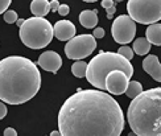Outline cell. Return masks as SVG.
<instances>
[{"instance_id": "cell-1", "label": "cell", "mask_w": 161, "mask_h": 136, "mask_svg": "<svg viewBox=\"0 0 161 136\" xmlns=\"http://www.w3.org/2000/svg\"><path fill=\"white\" fill-rule=\"evenodd\" d=\"M61 136H119L124 128L122 107L103 90H78L58 112Z\"/></svg>"}, {"instance_id": "cell-2", "label": "cell", "mask_w": 161, "mask_h": 136, "mask_svg": "<svg viewBox=\"0 0 161 136\" xmlns=\"http://www.w3.org/2000/svg\"><path fill=\"white\" fill-rule=\"evenodd\" d=\"M41 87V74L35 62L21 56H9L0 61V100L23 105L31 100Z\"/></svg>"}, {"instance_id": "cell-3", "label": "cell", "mask_w": 161, "mask_h": 136, "mask_svg": "<svg viewBox=\"0 0 161 136\" xmlns=\"http://www.w3.org/2000/svg\"><path fill=\"white\" fill-rule=\"evenodd\" d=\"M127 119L132 132L139 136L161 135V89L155 87L142 91L127 111Z\"/></svg>"}, {"instance_id": "cell-4", "label": "cell", "mask_w": 161, "mask_h": 136, "mask_svg": "<svg viewBox=\"0 0 161 136\" xmlns=\"http://www.w3.org/2000/svg\"><path fill=\"white\" fill-rule=\"evenodd\" d=\"M112 70H120L125 73L130 77V79L133 76V66L131 64V61L125 60L119 53L99 52V54H97L87 64L85 77L90 82V85L97 87L98 90H106L104 79L107 77V74Z\"/></svg>"}, {"instance_id": "cell-5", "label": "cell", "mask_w": 161, "mask_h": 136, "mask_svg": "<svg viewBox=\"0 0 161 136\" xmlns=\"http://www.w3.org/2000/svg\"><path fill=\"white\" fill-rule=\"evenodd\" d=\"M20 38L31 49H42L52 42L53 26L45 17H29L20 26Z\"/></svg>"}, {"instance_id": "cell-6", "label": "cell", "mask_w": 161, "mask_h": 136, "mask_svg": "<svg viewBox=\"0 0 161 136\" xmlns=\"http://www.w3.org/2000/svg\"><path fill=\"white\" fill-rule=\"evenodd\" d=\"M128 16L140 24H153L161 19V0H128Z\"/></svg>"}, {"instance_id": "cell-7", "label": "cell", "mask_w": 161, "mask_h": 136, "mask_svg": "<svg viewBox=\"0 0 161 136\" xmlns=\"http://www.w3.org/2000/svg\"><path fill=\"white\" fill-rule=\"evenodd\" d=\"M97 41L91 35H79L70 38L65 46V54L69 60H82L95 50Z\"/></svg>"}, {"instance_id": "cell-8", "label": "cell", "mask_w": 161, "mask_h": 136, "mask_svg": "<svg viewBox=\"0 0 161 136\" xmlns=\"http://www.w3.org/2000/svg\"><path fill=\"white\" fill-rule=\"evenodd\" d=\"M111 33L114 40L118 44L127 45L131 42L136 35V24L127 15H122L114 20L111 26Z\"/></svg>"}, {"instance_id": "cell-9", "label": "cell", "mask_w": 161, "mask_h": 136, "mask_svg": "<svg viewBox=\"0 0 161 136\" xmlns=\"http://www.w3.org/2000/svg\"><path fill=\"white\" fill-rule=\"evenodd\" d=\"M130 82V77L120 70H112L107 74L104 79L106 90L112 95H122L124 94L127 86Z\"/></svg>"}, {"instance_id": "cell-10", "label": "cell", "mask_w": 161, "mask_h": 136, "mask_svg": "<svg viewBox=\"0 0 161 136\" xmlns=\"http://www.w3.org/2000/svg\"><path fill=\"white\" fill-rule=\"evenodd\" d=\"M37 64L45 71H50V73L56 74L59 69H61V66H62V58L56 52L46 50V52L41 53V56L38 57Z\"/></svg>"}, {"instance_id": "cell-11", "label": "cell", "mask_w": 161, "mask_h": 136, "mask_svg": "<svg viewBox=\"0 0 161 136\" xmlns=\"http://www.w3.org/2000/svg\"><path fill=\"white\" fill-rule=\"evenodd\" d=\"M75 25L69 20H59L53 26V36L61 41H69L75 36Z\"/></svg>"}, {"instance_id": "cell-12", "label": "cell", "mask_w": 161, "mask_h": 136, "mask_svg": "<svg viewBox=\"0 0 161 136\" xmlns=\"http://www.w3.org/2000/svg\"><path fill=\"white\" fill-rule=\"evenodd\" d=\"M143 69L155 81H157V82L161 81V66L157 56L151 54V56L145 57V60L143 61Z\"/></svg>"}, {"instance_id": "cell-13", "label": "cell", "mask_w": 161, "mask_h": 136, "mask_svg": "<svg viewBox=\"0 0 161 136\" xmlns=\"http://www.w3.org/2000/svg\"><path fill=\"white\" fill-rule=\"evenodd\" d=\"M79 23L83 28H87V29H91V28H95L97 24H98V13L95 9L92 11H82L79 15Z\"/></svg>"}, {"instance_id": "cell-14", "label": "cell", "mask_w": 161, "mask_h": 136, "mask_svg": "<svg viewBox=\"0 0 161 136\" xmlns=\"http://www.w3.org/2000/svg\"><path fill=\"white\" fill-rule=\"evenodd\" d=\"M31 12L36 17H45L50 12V4L48 0H32Z\"/></svg>"}, {"instance_id": "cell-15", "label": "cell", "mask_w": 161, "mask_h": 136, "mask_svg": "<svg viewBox=\"0 0 161 136\" xmlns=\"http://www.w3.org/2000/svg\"><path fill=\"white\" fill-rule=\"evenodd\" d=\"M145 35H147V40L156 45V46H160L161 45V25L158 23H153V24H149L148 29L145 31Z\"/></svg>"}, {"instance_id": "cell-16", "label": "cell", "mask_w": 161, "mask_h": 136, "mask_svg": "<svg viewBox=\"0 0 161 136\" xmlns=\"http://www.w3.org/2000/svg\"><path fill=\"white\" fill-rule=\"evenodd\" d=\"M151 49V42L144 37H140L133 41V53L139 54V56H145L147 53H149Z\"/></svg>"}, {"instance_id": "cell-17", "label": "cell", "mask_w": 161, "mask_h": 136, "mask_svg": "<svg viewBox=\"0 0 161 136\" xmlns=\"http://www.w3.org/2000/svg\"><path fill=\"white\" fill-rule=\"evenodd\" d=\"M142 91H143L142 83L137 82V81H131V82H128V86H127L124 94H125L128 98H135L136 95H139Z\"/></svg>"}, {"instance_id": "cell-18", "label": "cell", "mask_w": 161, "mask_h": 136, "mask_svg": "<svg viewBox=\"0 0 161 136\" xmlns=\"http://www.w3.org/2000/svg\"><path fill=\"white\" fill-rule=\"evenodd\" d=\"M86 69H87V62H83V61H75L71 66V73L73 76L77 78H83L86 76Z\"/></svg>"}, {"instance_id": "cell-19", "label": "cell", "mask_w": 161, "mask_h": 136, "mask_svg": "<svg viewBox=\"0 0 161 136\" xmlns=\"http://www.w3.org/2000/svg\"><path fill=\"white\" fill-rule=\"evenodd\" d=\"M116 53H119L122 57H124L125 60H128V61H131L132 58H133V50L131 49L130 46H127V45H124V46H122V48H119V50L116 52Z\"/></svg>"}, {"instance_id": "cell-20", "label": "cell", "mask_w": 161, "mask_h": 136, "mask_svg": "<svg viewBox=\"0 0 161 136\" xmlns=\"http://www.w3.org/2000/svg\"><path fill=\"white\" fill-rule=\"evenodd\" d=\"M17 19H19V17H17L16 11L9 9V11H5V12H4V21H5V23L13 24V23H16Z\"/></svg>"}, {"instance_id": "cell-21", "label": "cell", "mask_w": 161, "mask_h": 136, "mask_svg": "<svg viewBox=\"0 0 161 136\" xmlns=\"http://www.w3.org/2000/svg\"><path fill=\"white\" fill-rule=\"evenodd\" d=\"M57 12H58L61 16H66V15H68V13L70 12V8H69V5H68V4H59Z\"/></svg>"}, {"instance_id": "cell-22", "label": "cell", "mask_w": 161, "mask_h": 136, "mask_svg": "<svg viewBox=\"0 0 161 136\" xmlns=\"http://www.w3.org/2000/svg\"><path fill=\"white\" fill-rule=\"evenodd\" d=\"M11 3H12V0H0V15L4 13V11L8 9Z\"/></svg>"}, {"instance_id": "cell-23", "label": "cell", "mask_w": 161, "mask_h": 136, "mask_svg": "<svg viewBox=\"0 0 161 136\" xmlns=\"http://www.w3.org/2000/svg\"><path fill=\"white\" fill-rule=\"evenodd\" d=\"M95 38H102L104 37V29L103 28H95L94 29V35H92Z\"/></svg>"}, {"instance_id": "cell-24", "label": "cell", "mask_w": 161, "mask_h": 136, "mask_svg": "<svg viewBox=\"0 0 161 136\" xmlns=\"http://www.w3.org/2000/svg\"><path fill=\"white\" fill-rule=\"evenodd\" d=\"M7 106H5V103L4 102H0V119H3L5 115H7Z\"/></svg>"}, {"instance_id": "cell-25", "label": "cell", "mask_w": 161, "mask_h": 136, "mask_svg": "<svg viewBox=\"0 0 161 136\" xmlns=\"http://www.w3.org/2000/svg\"><path fill=\"white\" fill-rule=\"evenodd\" d=\"M17 132L15 128H12V127H8V128H5L4 130V136H16Z\"/></svg>"}, {"instance_id": "cell-26", "label": "cell", "mask_w": 161, "mask_h": 136, "mask_svg": "<svg viewBox=\"0 0 161 136\" xmlns=\"http://www.w3.org/2000/svg\"><path fill=\"white\" fill-rule=\"evenodd\" d=\"M106 9H107V11H106V12H107V17L110 19V17H112L114 13L116 12V7H115V4H112L111 7H108V8H106Z\"/></svg>"}, {"instance_id": "cell-27", "label": "cell", "mask_w": 161, "mask_h": 136, "mask_svg": "<svg viewBox=\"0 0 161 136\" xmlns=\"http://www.w3.org/2000/svg\"><path fill=\"white\" fill-rule=\"evenodd\" d=\"M49 4H50V11H53V12H57L58 11V7H59V2H58V0H52Z\"/></svg>"}, {"instance_id": "cell-28", "label": "cell", "mask_w": 161, "mask_h": 136, "mask_svg": "<svg viewBox=\"0 0 161 136\" xmlns=\"http://www.w3.org/2000/svg\"><path fill=\"white\" fill-rule=\"evenodd\" d=\"M102 7L103 8H108V7H111L114 4V0H102Z\"/></svg>"}, {"instance_id": "cell-29", "label": "cell", "mask_w": 161, "mask_h": 136, "mask_svg": "<svg viewBox=\"0 0 161 136\" xmlns=\"http://www.w3.org/2000/svg\"><path fill=\"white\" fill-rule=\"evenodd\" d=\"M23 23H24V19H17V20H16V24H17L19 26H21Z\"/></svg>"}, {"instance_id": "cell-30", "label": "cell", "mask_w": 161, "mask_h": 136, "mask_svg": "<svg viewBox=\"0 0 161 136\" xmlns=\"http://www.w3.org/2000/svg\"><path fill=\"white\" fill-rule=\"evenodd\" d=\"M50 135L52 136H59V135H61V132H59V131H53Z\"/></svg>"}, {"instance_id": "cell-31", "label": "cell", "mask_w": 161, "mask_h": 136, "mask_svg": "<svg viewBox=\"0 0 161 136\" xmlns=\"http://www.w3.org/2000/svg\"><path fill=\"white\" fill-rule=\"evenodd\" d=\"M83 2H86V3H95V2H98V0H83Z\"/></svg>"}, {"instance_id": "cell-32", "label": "cell", "mask_w": 161, "mask_h": 136, "mask_svg": "<svg viewBox=\"0 0 161 136\" xmlns=\"http://www.w3.org/2000/svg\"><path fill=\"white\" fill-rule=\"evenodd\" d=\"M115 2H116V3H122V2H123V0H115Z\"/></svg>"}, {"instance_id": "cell-33", "label": "cell", "mask_w": 161, "mask_h": 136, "mask_svg": "<svg viewBox=\"0 0 161 136\" xmlns=\"http://www.w3.org/2000/svg\"><path fill=\"white\" fill-rule=\"evenodd\" d=\"M114 2H115V0H114Z\"/></svg>"}]
</instances>
